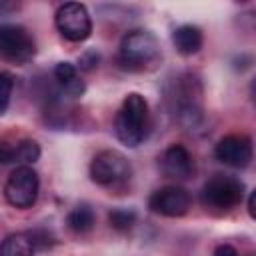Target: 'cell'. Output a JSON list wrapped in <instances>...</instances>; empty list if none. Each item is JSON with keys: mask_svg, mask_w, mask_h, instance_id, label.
<instances>
[{"mask_svg": "<svg viewBox=\"0 0 256 256\" xmlns=\"http://www.w3.org/2000/svg\"><path fill=\"white\" fill-rule=\"evenodd\" d=\"M192 198L186 188L182 186H164L156 192H152L148 206L152 212L168 216V218H180L190 210Z\"/></svg>", "mask_w": 256, "mask_h": 256, "instance_id": "9", "label": "cell"}, {"mask_svg": "<svg viewBox=\"0 0 256 256\" xmlns=\"http://www.w3.org/2000/svg\"><path fill=\"white\" fill-rule=\"evenodd\" d=\"M162 172L168 178L186 180L194 174V160L182 144H172L162 154Z\"/></svg>", "mask_w": 256, "mask_h": 256, "instance_id": "11", "label": "cell"}, {"mask_svg": "<svg viewBox=\"0 0 256 256\" xmlns=\"http://www.w3.org/2000/svg\"><path fill=\"white\" fill-rule=\"evenodd\" d=\"M12 90H14V76L10 72H0V116L6 114L10 106Z\"/></svg>", "mask_w": 256, "mask_h": 256, "instance_id": "18", "label": "cell"}, {"mask_svg": "<svg viewBox=\"0 0 256 256\" xmlns=\"http://www.w3.org/2000/svg\"><path fill=\"white\" fill-rule=\"evenodd\" d=\"M174 110L178 122L184 128H196L202 122V106H200V84L190 74L178 78L174 88Z\"/></svg>", "mask_w": 256, "mask_h": 256, "instance_id": "4", "label": "cell"}, {"mask_svg": "<svg viewBox=\"0 0 256 256\" xmlns=\"http://www.w3.org/2000/svg\"><path fill=\"white\" fill-rule=\"evenodd\" d=\"M40 180L32 166H18L6 180L4 186V198L10 206L26 210L32 208L38 200Z\"/></svg>", "mask_w": 256, "mask_h": 256, "instance_id": "5", "label": "cell"}, {"mask_svg": "<svg viewBox=\"0 0 256 256\" xmlns=\"http://www.w3.org/2000/svg\"><path fill=\"white\" fill-rule=\"evenodd\" d=\"M54 78H56V82L62 86L64 94L70 96V98H78V96H82L84 90H86L84 82L78 78L76 66L70 64V62H58V64L54 66Z\"/></svg>", "mask_w": 256, "mask_h": 256, "instance_id": "13", "label": "cell"}, {"mask_svg": "<svg viewBox=\"0 0 256 256\" xmlns=\"http://www.w3.org/2000/svg\"><path fill=\"white\" fill-rule=\"evenodd\" d=\"M16 162V144H10L6 140H0V166Z\"/></svg>", "mask_w": 256, "mask_h": 256, "instance_id": "19", "label": "cell"}, {"mask_svg": "<svg viewBox=\"0 0 256 256\" xmlns=\"http://www.w3.org/2000/svg\"><path fill=\"white\" fill-rule=\"evenodd\" d=\"M132 166L118 150H102L90 162V178L104 188H116L130 180Z\"/></svg>", "mask_w": 256, "mask_h": 256, "instance_id": "3", "label": "cell"}, {"mask_svg": "<svg viewBox=\"0 0 256 256\" xmlns=\"http://www.w3.org/2000/svg\"><path fill=\"white\" fill-rule=\"evenodd\" d=\"M160 56L158 40L148 30H132L120 40L118 50V62L124 68L138 70L146 64H152Z\"/></svg>", "mask_w": 256, "mask_h": 256, "instance_id": "2", "label": "cell"}, {"mask_svg": "<svg viewBox=\"0 0 256 256\" xmlns=\"http://www.w3.org/2000/svg\"><path fill=\"white\" fill-rule=\"evenodd\" d=\"M94 222H96V216H94V210H92L88 204H78V206H74V208L68 212V216H66L68 228L74 230V232H78V234H84V232L92 230Z\"/></svg>", "mask_w": 256, "mask_h": 256, "instance_id": "15", "label": "cell"}, {"mask_svg": "<svg viewBox=\"0 0 256 256\" xmlns=\"http://www.w3.org/2000/svg\"><path fill=\"white\" fill-rule=\"evenodd\" d=\"M98 60H100L98 52L88 50V52H86V54L80 58V68H82V70H92L94 66H98Z\"/></svg>", "mask_w": 256, "mask_h": 256, "instance_id": "20", "label": "cell"}, {"mask_svg": "<svg viewBox=\"0 0 256 256\" xmlns=\"http://www.w3.org/2000/svg\"><path fill=\"white\" fill-rule=\"evenodd\" d=\"M34 54L36 44L34 38L26 32V28L14 24L0 26V58L14 64H24L32 60Z\"/></svg>", "mask_w": 256, "mask_h": 256, "instance_id": "8", "label": "cell"}, {"mask_svg": "<svg viewBox=\"0 0 256 256\" xmlns=\"http://www.w3.org/2000/svg\"><path fill=\"white\" fill-rule=\"evenodd\" d=\"M248 214L254 218V194H250V198H248Z\"/></svg>", "mask_w": 256, "mask_h": 256, "instance_id": "22", "label": "cell"}, {"mask_svg": "<svg viewBox=\"0 0 256 256\" xmlns=\"http://www.w3.org/2000/svg\"><path fill=\"white\" fill-rule=\"evenodd\" d=\"M172 42H174L176 50H178L182 56H192V54H196V52L202 48L204 36H202V30H200L198 26L182 24V26H178V28L172 32Z\"/></svg>", "mask_w": 256, "mask_h": 256, "instance_id": "12", "label": "cell"}, {"mask_svg": "<svg viewBox=\"0 0 256 256\" xmlns=\"http://www.w3.org/2000/svg\"><path fill=\"white\" fill-rule=\"evenodd\" d=\"M58 32L70 42H84L92 34V18L84 4L66 2L56 10L54 16Z\"/></svg>", "mask_w": 256, "mask_h": 256, "instance_id": "7", "label": "cell"}, {"mask_svg": "<svg viewBox=\"0 0 256 256\" xmlns=\"http://www.w3.org/2000/svg\"><path fill=\"white\" fill-rule=\"evenodd\" d=\"M216 158L232 168H246L252 160V140L244 134H230L224 136L216 148H214Z\"/></svg>", "mask_w": 256, "mask_h": 256, "instance_id": "10", "label": "cell"}, {"mask_svg": "<svg viewBox=\"0 0 256 256\" xmlns=\"http://www.w3.org/2000/svg\"><path fill=\"white\" fill-rule=\"evenodd\" d=\"M108 220H110V226L116 230H130L136 222V214L128 208H116L108 214Z\"/></svg>", "mask_w": 256, "mask_h": 256, "instance_id": "17", "label": "cell"}, {"mask_svg": "<svg viewBox=\"0 0 256 256\" xmlns=\"http://www.w3.org/2000/svg\"><path fill=\"white\" fill-rule=\"evenodd\" d=\"M212 256H238V252L230 244H220V246H216V250H214Z\"/></svg>", "mask_w": 256, "mask_h": 256, "instance_id": "21", "label": "cell"}, {"mask_svg": "<svg viewBox=\"0 0 256 256\" xmlns=\"http://www.w3.org/2000/svg\"><path fill=\"white\" fill-rule=\"evenodd\" d=\"M246 186L240 178L228 174H216L202 186V202L212 208L228 210L242 202Z\"/></svg>", "mask_w": 256, "mask_h": 256, "instance_id": "6", "label": "cell"}, {"mask_svg": "<svg viewBox=\"0 0 256 256\" xmlns=\"http://www.w3.org/2000/svg\"><path fill=\"white\" fill-rule=\"evenodd\" d=\"M114 130L118 140L126 146L134 148L144 142L148 134V102L142 94L130 92L122 100V106L114 120Z\"/></svg>", "mask_w": 256, "mask_h": 256, "instance_id": "1", "label": "cell"}, {"mask_svg": "<svg viewBox=\"0 0 256 256\" xmlns=\"http://www.w3.org/2000/svg\"><path fill=\"white\" fill-rule=\"evenodd\" d=\"M34 242L30 234L16 232L2 240L0 244V256H34Z\"/></svg>", "mask_w": 256, "mask_h": 256, "instance_id": "14", "label": "cell"}, {"mask_svg": "<svg viewBox=\"0 0 256 256\" xmlns=\"http://www.w3.org/2000/svg\"><path fill=\"white\" fill-rule=\"evenodd\" d=\"M38 156H40V146L34 140L24 138V140L16 142V162H20L22 166L36 162Z\"/></svg>", "mask_w": 256, "mask_h": 256, "instance_id": "16", "label": "cell"}]
</instances>
